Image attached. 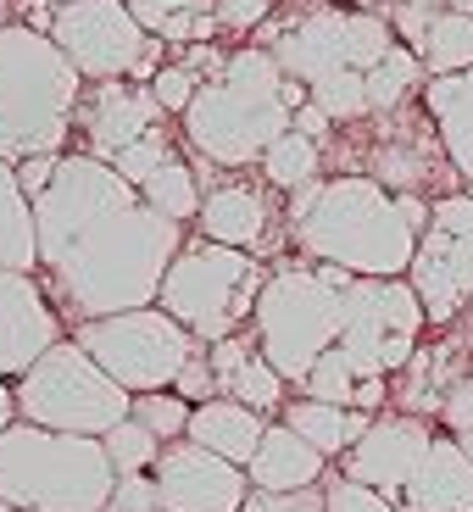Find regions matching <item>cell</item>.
Instances as JSON below:
<instances>
[{
  "label": "cell",
  "mask_w": 473,
  "mask_h": 512,
  "mask_svg": "<svg viewBox=\"0 0 473 512\" xmlns=\"http://www.w3.org/2000/svg\"><path fill=\"white\" fill-rule=\"evenodd\" d=\"M423 329V301L407 279H351L346 323H340V351L357 368V379H390L412 362Z\"/></svg>",
  "instance_id": "8fae6325"
},
{
  "label": "cell",
  "mask_w": 473,
  "mask_h": 512,
  "mask_svg": "<svg viewBox=\"0 0 473 512\" xmlns=\"http://www.w3.org/2000/svg\"><path fill=\"white\" fill-rule=\"evenodd\" d=\"M212 12H218V23L234 28V34H256V28L273 17V0H212Z\"/></svg>",
  "instance_id": "ab89813d"
},
{
  "label": "cell",
  "mask_w": 473,
  "mask_h": 512,
  "mask_svg": "<svg viewBox=\"0 0 473 512\" xmlns=\"http://www.w3.org/2000/svg\"><path fill=\"white\" fill-rule=\"evenodd\" d=\"M162 106H156L151 84H134V78H106V84H90L84 101H78V123L73 134H84V151L101 156V162H117L134 140H145L151 128H162Z\"/></svg>",
  "instance_id": "9a60e30c"
},
{
  "label": "cell",
  "mask_w": 473,
  "mask_h": 512,
  "mask_svg": "<svg viewBox=\"0 0 473 512\" xmlns=\"http://www.w3.org/2000/svg\"><path fill=\"white\" fill-rule=\"evenodd\" d=\"M357 368L346 362V351L340 346H329L318 362H312V373L301 379V396H312V401H329V407H351L357 401Z\"/></svg>",
  "instance_id": "1f68e13d"
},
{
  "label": "cell",
  "mask_w": 473,
  "mask_h": 512,
  "mask_svg": "<svg viewBox=\"0 0 473 512\" xmlns=\"http://www.w3.org/2000/svg\"><path fill=\"white\" fill-rule=\"evenodd\" d=\"M17 423V401H12V384L0 379V429H12Z\"/></svg>",
  "instance_id": "7dc6e473"
},
{
  "label": "cell",
  "mask_w": 473,
  "mask_h": 512,
  "mask_svg": "<svg viewBox=\"0 0 473 512\" xmlns=\"http://www.w3.org/2000/svg\"><path fill=\"white\" fill-rule=\"evenodd\" d=\"M407 284L418 290L423 318L446 329L473 307V234H446V229H423L418 251H412Z\"/></svg>",
  "instance_id": "e0dca14e"
},
{
  "label": "cell",
  "mask_w": 473,
  "mask_h": 512,
  "mask_svg": "<svg viewBox=\"0 0 473 512\" xmlns=\"http://www.w3.org/2000/svg\"><path fill=\"white\" fill-rule=\"evenodd\" d=\"M201 179H195V167L190 162H162L151 173V179L140 184V201L151 206V212H162V218H173V223H190V218H201Z\"/></svg>",
  "instance_id": "4316f807"
},
{
  "label": "cell",
  "mask_w": 473,
  "mask_h": 512,
  "mask_svg": "<svg viewBox=\"0 0 473 512\" xmlns=\"http://www.w3.org/2000/svg\"><path fill=\"white\" fill-rule=\"evenodd\" d=\"M173 390H179V396L190 401V407H201V401H212V396H218V379H212V362H206V346L195 351L190 362H184V373L173 379Z\"/></svg>",
  "instance_id": "60d3db41"
},
{
  "label": "cell",
  "mask_w": 473,
  "mask_h": 512,
  "mask_svg": "<svg viewBox=\"0 0 473 512\" xmlns=\"http://www.w3.org/2000/svg\"><path fill=\"white\" fill-rule=\"evenodd\" d=\"M423 84H429V73H423L418 51H412V45H396L379 67H368V106H373V117L407 106L412 95H423Z\"/></svg>",
  "instance_id": "83f0119b"
},
{
  "label": "cell",
  "mask_w": 473,
  "mask_h": 512,
  "mask_svg": "<svg viewBox=\"0 0 473 512\" xmlns=\"http://www.w3.org/2000/svg\"><path fill=\"white\" fill-rule=\"evenodd\" d=\"M190 412L195 407L179 396V390H145V396H134V418H140L162 446H167V440L190 435Z\"/></svg>",
  "instance_id": "d6a6232c"
},
{
  "label": "cell",
  "mask_w": 473,
  "mask_h": 512,
  "mask_svg": "<svg viewBox=\"0 0 473 512\" xmlns=\"http://www.w3.org/2000/svg\"><path fill=\"white\" fill-rule=\"evenodd\" d=\"M440 423H446V435H468L473 429V373L451 384V396L440 401Z\"/></svg>",
  "instance_id": "b9f144b4"
},
{
  "label": "cell",
  "mask_w": 473,
  "mask_h": 512,
  "mask_svg": "<svg viewBox=\"0 0 473 512\" xmlns=\"http://www.w3.org/2000/svg\"><path fill=\"white\" fill-rule=\"evenodd\" d=\"M84 101V73L51 34L0 23V162L62 156Z\"/></svg>",
  "instance_id": "3957f363"
},
{
  "label": "cell",
  "mask_w": 473,
  "mask_h": 512,
  "mask_svg": "<svg viewBox=\"0 0 473 512\" xmlns=\"http://www.w3.org/2000/svg\"><path fill=\"white\" fill-rule=\"evenodd\" d=\"M51 39L62 45L67 62L84 73V84L134 78L145 45H151L140 17L128 12V0H56Z\"/></svg>",
  "instance_id": "7c38bea8"
},
{
  "label": "cell",
  "mask_w": 473,
  "mask_h": 512,
  "mask_svg": "<svg viewBox=\"0 0 473 512\" xmlns=\"http://www.w3.org/2000/svg\"><path fill=\"white\" fill-rule=\"evenodd\" d=\"M418 101H423V112H429V123H435L451 167H457L462 184H468L473 179V67L429 78Z\"/></svg>",
  "instance_id": "44dd1931"
},
{
  "label": "cell",
  "mask_w": 473,
  "mask_h": 512,
  "mask_svg": "<svg viewBox=\"0 0 473 512\" xmlns=\"http://www.w3.org/2000/svg\"><path fill=\"white\" fill-rule=\"evenodd\" d=\"M290 123L295 112L284 106V67L268 45H240L229 51L223 78H206L195 90L184 112V140L212 167H251Z\"/></svg>",
  "instance_id": "277c9868"
},
{
  "label": "cell",
  "mask_w": 473,
  "mask_h": 512,
  "mask_svg": "<svg viewBox=\"0 0 473 512\" xmlns=\"http://www.w3.org/2000/svg\"><path fill=\"white\" fill-rule=\"evenodd\" d=\"M290 128H301V134H312V140L323 145V140H329V128H334V123H329V112H323V106H312V101H307L301 112H295V123H290Z\"/></svg>",
  "instance_id": "bcb514c9"
},
{
  "label": "cell",
  "mask_w": 473,
  "mask_h": 512,
  "mask_svg": "<svg viewBox=\"0 0 473 512\" xmlns=\"http://www.w3.org/2000/svg\"><path fill=\"white\" fill-rule=\"evenodd\" d=\"M401 512H473V457L457 435H435L412 485L401 490Z\"/></svg>",
  "instance_id": "ac0fdd59"
},
{
  "label": "cell",
  "mask_w": 473,
  "mask_h": 512,
  "mask_svg": "<svg viewBox=\"0 0 473 512\" xmlns=\"http://www.w3.org/2000/svg\"><path fill=\"white\" fill-rule=\"evenodd\" d=\"M446 12H462V17H473V0H446Z\"/></svg>",
  "instance_id": "681fc988"
},
{
  "label": "cell",
  "mask_w": 473,
  "mask_h": 512,
  "mask_svg": "<svg viewBox=\"0 0 473 512\" xmlns=\"http://www.w3.org/2000/svg\"><path fill=\"white\" fill-rule=\"evenodd\" d=\"M323 474H329V457L318 446H307L290 423H268L256 457L245 462L251 490H312V485H323Z\"/></svg>",
  "instance_id": "ffe728a7"
},
{
  "label": "cell",
  "mask_w": 473,
  "mask_h": 512,
  "mask_svg": "<svg viewBox=\"0 0 473 512\" xmlns=\"http://www.w3.org/2000/svg\"><path fill=\"white\" fill-rule=\"evenodd\" d=\"M151 479L156 496H162V512H240L251 496V479H245L240 462L195 446V440H167Z\"/></svg>",
  "instance_id": "4fadbf2b"
},
{
  "label": "cell",
  "mask_w": 473,
  "mask_h": 512,
  "mask_svg": "<svg viewBox=\"0 0 473 512\" xmlns=\"http://www.w3.org/2000/svg\"><path fill=\"white\" fill-rule=\"evenodd\" d=\"M401 39L384 12H362V6H318V12L295 17V23L268 28V51L295 84H318L329 73H368Z\"/></svg>",
  "instance_id": "9c48e42d"
},
{
  "label": "cell",
  "mask_w": 473,
  "mask_h": 512,
  "mask_svg": "<svg viewBox=\"0 0 473 512\" xmlns=\"http://www.w3.org/2000/svg\"><path fill=\"white\" fill-rule=\"evenodd\" d=\"M262 284H268V268L251 251H234V245H218L201 234V240L179 245L162 290H156V307L167 318H179L201 346H218L229 334L251 329Z\"/></svg>",
  "instance_id": "52a82bcc"
},
{
  "label": "cell",
  "mask_w": 473,
  "mask_h": 512,
  "mask_svg": "<svg viewBox=\"0 0 473 512\" xmlns=\"http://www.w3.org/2000/svg\"><path fill=\"white\" fill-rule=\"evenodd\" d=\"M429 229V201L396 195L368 173H334L290 190V234L312 262L357 279H407L418 234Z\"/></svg>",
  "instance_id": "7a4b0ae2"
},
{
  "label": "cell",
  "mask_w": 473,
  "mask_h": 512,
  "mask_svg": "<svg viewBox=\"0 0 473 512\" xmlns=\"http://www.w3.org/2000/svg\"><path fill=\"white\" fill-rule=\"evenodd\" d=\"M273 6H284V0H273Z\"/></svg>",
  "instance_id": "11a10c76"
},
{
  "label": "cell",
  "mask_w": 473,
  "mask_h": 512,
  "mask_svg": "<svg viewBox=\"0 0 473 512\" xmlns=\"http://www.w3.org/2000/svg\"><path fill=\"white\" fill-rule=\"evenodd\" d=\"M162 162H173V140H167V128H151V134H145V140H134V145H128V151L117 156L112 167H117V173H123L128 184H134V190H140V184L151 179V173H156V167H162Z\"/></svg>",
  "instance_id": "e575fe53"
},
{
  "label": "cell",
  "mask_w": 473,
  "mask_h": 512,
  "mask_svg": "<svg viewBox=\"0 0 473 512\" xmlns=\"http://www.w3.org/2000/svg\"><path fill=\"white\" fill-rule=\"evenodd\" d=\"M12 401L23 423L62 429V435H95V440L134 412V396L78 340H56L34 368L17 373Z\"/></svg>",
  "instance_id": "ba28073f"
},
{
  "label": "cell",
  "mask_w": 473,
  "mask_h": 512,
  "mask_svg": "<svg viewBox=\"0 0 473 512\" xmlns=\"http://www.w3.org/2000/svg\"><path fill=\"white\" fill-rule=\"evenodd\" d=\"M334 6H362V12H390L396 0H334Z\"/></svg>",
  "instance_id": "c3c4849f"
},
{
  "label": "cell",
  "mask_w": 473,
  "mask_h": 512,
  "mask_svg": "<svg viewBox=\"0 0 473 512\" xmlns=\"http://www.w3.org/2000/svg\"><path fill=\"white\" fill-rule=\"evenodd\" d=\"M262 179L273 190H301V184L323 179V145L312 134H301V128H284L279 140L262 151Z\"/></svg>",
  "instance_id": "484cf974"
},
{
  "label": "cell",
  "mask_w": 473,
  "mask_h": 512,
  "mask_svg": "<svg viewBox=\"0 0 473 512\" xmlns=\"http://www.w3.org/2000/svg\"><path fill=\"white\" fill-rule=\"evenodd\" d=\"M117 468L95 435H62L17 418L0 429V501L17 512H106Z\"/></svg>",
  "instance_id": "5b68a950"
},
{
  "label": "cell",
  "mask_w": 473,
  "mask_h": 512,
  "mask_svg": "<svg viewBox=\"0 0 473 512\" xmlns=\"http://www.w3.org/2000/svg\"><path fill=\"white\" fill-rule=\"evenodd\" d=\"M429 440H435L429 418H418V412H379L368 423V435L340 457V474L368 490H384L390 501H401V490L412 485Z\"/></svg>",
  "instance_id": "5bb4252c"
},
{
  "label": "cell",
  "mask_w": 473,
  "mask_h": 512,
  "mask_svg": "<svg viewBox=\"0 0 473 512\" xmlns=\"http://www.w3.org/2000/svg\"><path fill=\"white\" fill-rule=\"evenodd\" d=\"M0 512H17V507H6V501H0Z\"/></svg>",
  "instance_id": "f5cc1de1"
},
{
  "label": "cell",
  "mask_w": 473,
  "mask_h": 512,
  "mask_svg": "<svg viewBox=\"0 0 473 512\" xmlns=\"http://www.w3.org/2000/svg\"><path fill=\"white\" fill-rule=\"evenodd\" d=\"M429 229H446V234H473V195L468 190H451L429 201Z\"/></svg>",
  "instance_id": "f35d334b"
},
{
  "label": "cell",
  "mask_w": 473,
  "mask_h": 512,
  "mask_svg": "<svg viewBox=\"0 0 473 512\" xmlns=\"http://www.w3.org/2000/svg\"><path fill=\"white\" fill-rule=\"evenodd\" d=\"M101 446H106V457H112L117 474H151L156 457H162V440H156L151 429H145V423L134 418V412H128V418L117 423V429H106Z\"/></svg>",
  "instance_id": "f546056e"
},
{
  "label": "cell",
  "mask_w": 473,
  "mask_h": 512,
  "mask_svg": "<svg viewBox=\"0 0 473 512\" xmlns=\"http://www.w3.org/2000/svg\"><path fill=\"white\" fill-rule=\"evenodd\" d=\"M67 340L62 312L51 307V295L39 284V273H12L0 268V379L28 373L45 351Z\"/></svg>",
  "instance_id": "2e32d148"
},
{
  "label": "cell",
  "mask_w": 473,
  "mask_h": 512,
  "mask_svg": "<svg viewBox=\"0 0 473 512\" xmlns=\"http://www.w3.org/2000/svg\"><path fill=\"white\" fill-rule=\"evenodd\" d=\"M0 268L39 273V234H34V201L17 184V167L0 162Z\"/></svg>",
  "instance_id": "cb8c5ba5"
},
{
  "label": "cell",
  "mask_w": 473,
  "mask_h": 512,
  "mask_svg": "<svg viewBox=\"0 0 473 512\" xmlns=\"http://www.w3.org/2000/svg\"><path fill=\"white\" fill-rule=\"evenodd\" d=\"M284 384H290V379H284L262 351H251V357L240 362V373L223 384V396L245 401V407H256L262 418H268V412H284Z\"/></svg>",
  "instance_id": "f1b7e54d"
},
{
  "label": "cell",
  "mask_w": 473,
  "mask_h": 512,
  "mask_svg": "<svg viewBox=\"0 0 473 512\" xmlns=\"http://www.w3.org/2000/svg\"><path fill=\"white\" fill-rule=\"evenodd\" d=\"M279 423H290L295 435L307 440V446H318L323 457H346L351 446H357L362 435H368L373 412H357V407H329V401H312V396H295L284 401Z\"/></svg>",
  "instance_id": "603a6c76"
},
{
  "label": "cell",
  "mask_w": 473,
  "mask_h": 512,
  "mask_svg": "<svg viewBox=\"0 0 473 512\" xmlns=\"http://www.w3.org/2000/svg\"><path fill=\"white\" fill-rule=\"evenodd\" d=\"M312 106H323L329 112V123H362V117H373L368 106V73H329L318 78L307 90Z\"/></svg>",
  "instance_id": "4dcf8cb0"
},
{
  "label": "cell",
  "mask_w": 473,
  "mask_h": 512,
  "mask_svg": "<svg viewBox=\"0 0 473 512\" xmlns=\"http://www.w3.org/2000/svg\"><path fill=\"white\" fill-rule=\"evenodd\" d=\"M323 512H401V501H390L384 490H368L346 474H323Z\"/></svg>",
  "instance_id": "836d02e7"
},
{
  "label": "cell",
  "mask_w": 473,
  "mask_h": 512,
  "mask_svg": "<svg viewBox=\"0 0 473 512\" xmlns=\"http://www.w3.org/2000/svg\"><path fill=\"white\" fill-rule=\"evenodd\" d=\"M240 512H323V485H312V490H251Z\"/></svg>",
  "instance_id": "8d00e7d4"
},
{
  "label": "cell",
  "mask_w": 473,
  "mask_h": 512,
  "mask_svg": "<svg viewBox=\"0 0 473 512\" xmlns=\"http://www.w3.org/2000/svg\"><path fill=\"white\" fill-rule=\"evenodd\" d=\"M351 279L357 273L334 268V262H312V268L279 262V268H268V284H262L256 312H251V334L262 346V357L290 384H301L323 351L340 346Z\"/></svg>",
  "instance_id": "8992f818"
},
{
  "label": "cell",
  "mask_w": 473,
  "mask_h": 512,
  "mask_svg": "<svg viewBox=\"0 0 473 512\" xmlns=\"http://www.w3.org/2000/svg\"><path fill=\"white\" fill-rule=\"evenodd\" d=\"M462 440V451H468V457H473V429H468V435H457Z\"/></svg>",
  "instance_id": "f907efd6"
},
{
  "label": "cell",
  "mask_w": 473,
  "mask_h": 512,
  "mask_svg": "<svg viewBox=\"0 0 473 512\" xmlns=\"http://www.w3.org/2000/svg\"><path fill=\"white\" fill-rule=\"evenodd\" d=\"M56 162H62V156H28V162H17V184L28 190V201L56 179Z\"/></svg>",
  "instance_id": "f6af8a7d"
},
{
  "label": "cell",
  "mask_w": 473,
  "mask_h": 512,
  "mask_svg": "<svg viewBox=\"0 0 473 512\" xmlns=\"http://www.w3.org/2000/svg\"><path fill=\"white\" fill-rule=\"evenodd\" d=\"M262 435H268V418L256 407H245V401H234V396H212L190 412V435L184 440H195V446L218 451V457H229L245 468V462L256 457V446H262Z\"/></svg>",
  "instance_id": "7402d4cb"
},
{
  "label": "cell",
  "mask_w": 473,
  "mask_h": 512,
  "mask_svg": "<svg viewBox=\"0 0 473 512\" xmlns=\"http://www.w3.org/2000/svg\"><path fill=\"white\" fill-rule=\"evenodd\" d=\"M39 284L73 323L156 307L167 268L184 245V223L162 218L112 162L62 151L56 179L34 195Z\"/></svg>",
  "instance_id": "6da1fadb"
},
{
  "label": "cell",
  "mask_w": 473,
  "mask_h": 512,
  "mask_svg": "<svg viewBox=\"0 0 473 512\" xmlns=\"http://www.w3.org/2000/svg\"><path fill=\"white\" fill-rule=\"evenodd\" d=\"M201 234L218 245H234V251H268V234H273V206L268 195L256 190V184H212V190L201 195Z\"/></svg>",
  "instance_id": "d6986e66"
},
{
  "label": "cell",
  "mask_w": 473,
  "mask_h": 512,
  "mask_svg": "<svg viewBox=\"0 0 473 512\" xmlns=\"http://www.w3.org/2000/svg\"><path fill=\"white\" fill-rule=\"evenodd\" d=\"M6 12H12V0H0V23H6Z\"/></svg>",
  "instance_id": "816d5d0a"
},
{
  "label": "cell",
  "mask_w": 473,
  "mask_h": 512,
  "mask_svg": "<svg viewBox=\"0 0 473 512\" xmlns=\"http://www.w3.org/2000/svg\"><path fill=\"white\" fill-rule=\"evenodd\" d=\"M201 6H212V0H128V12L140 17L145 34H162V23L173 12H201Z\"/></svg>",
  "instance_id": "7bdbcfd3"
},
{
  "label": "cell",
  "mask_w": 473,
  "mask_h": 512,
  "mask_svg": "<svg viewBox=\"0 0 473 512\" xmlns=\"http://www.w3.org/2000/svg\"><path fill=\"white\" fill-rule=\"evenodd\" d=\"M418 62L429 78L440 73H462V67H473V17L462 12H429V23H423L418 34Z\"/></svg>",
  "instance_id": "d4e9b609"
},
{
  "label": "cell",
  "mask_w": 473,
  "mask_h": 512,
  "mask_svg": "<svg viewBox=\"0 0 473 512\" xmlns=\"http://www.w3.org/2000/svg\"><path fill=\"white\" fill-rule=\"evenodd\" d=\"M73 340L123 384L128 396L173 390L184 362L201 351V340L179 318H167L162 307H134V312H112V318L73 323Z\"/></svg>",
  "instance_id": "30bf717a"
},
{
  "label": "cell",
  "mask_w": 473,
  "mask_h": 512,
  "mask_svg": "<svg viewBox=\"0 0 473 512\" xmlns=\"http://www.w3.org/2000/svg\"><path fill=\"white\" fill-rule=\"evenodd\" d=\"M179 67H190V73L206 84V78H223V67H229V56H223L218 45H184V62H179Z\"/></svg>",
  "instance_id": "ee69618b"
},
{
  "label": "cell",
  "mask_w": 473,
  "mask_h": 512,
  "mask_svg": "<svg viewBox=\"0 0 473 512\" xmlns=\"http://www.w3.org/2000/svg\"><path fill=\"white\" fill-rule=\"evenodd\" d=\"M106 512H162V496H156V479L151 474H117L112 501Z\"/></svg>",
  "instance_id": "74e56055"
},
{
  "label": "cell",
  "mask_w": 473,
  "mask_h": 512,
  "mask_svg": "<svg viewBox=\"0 0 473 512\" xmlns=\"http://www.w3.org/2000/svg\"><path fill=\"white\" fill-rule=\"evenodd\" d=\"M462 190H468V195H473V179H468V184H462Z\"/></svg>",
  "instance_id": "db71d44e"
},
{
  "label": "cell",
  "mask_w": 473,
  "mask_h": 512,
  "mask_svg": "<svg viewBox=\"0 0 473 512\" xmlns=\"http://www.w3.org/2000/svg\"><path fill=\"white\" fill-rule=\"evenodd\" d=\"M195 90H201V78H195L190 67H179V62H167L162 73L151 78V95H156V106H162L167 117H184V112H190Z\"/></svg>",
  "instance_id": "d590c367"
}]
</instances>
